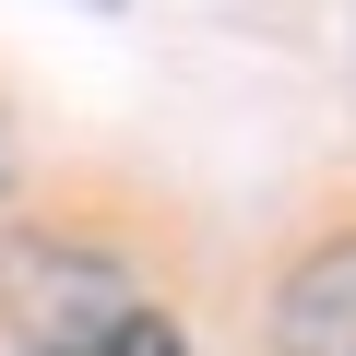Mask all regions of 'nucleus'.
<instances>
[{
  "mask_svg": "<svg viewBox=\"0 0 356 356\" xmlns=\"http://www.w3.org/2000/svg\"><path fill=\"white\" fill-rule=\"evenodd\" d=\"M131 309H143L131 273L95 261V250H60V238H13L0 250V321L24 332V356H95Z\"/></svg>",
  "mask_w": 356,
  "mask_h": 356,
  "instance_id": "nucleus-1",
  "label": "nucleus"
},
{
  "mask_svg": "<svg viewBox=\"0 0 356 356\" xmlns=\"http://www.w3.org/2000/svg\"><path fill=\"white\" fill-rule=\"evenodd\" d=\"M273 344H285V356H356V238H321V250L285 273Z\"/></svg>",
  "mask_w": 356,
  "mask_h": 356,
  "instance_id": "nucleus-2",
  "label": "nucleus"
},
{
  "mask_svg": "<svg viewBox=\"0 0 356 356\" xmlns=\"http://www.w3.org/2000/svg\"><path fill=\"white\" fill-rule=\"evenodd\" d=\"M95 356H191V344H178V321H166V309H131V321H119Z\"/></svg>",
  "mask_w": 356,
  "mask_h": 356,
  "instance_id": "nucleus-3",
  "label": "nucleus"
},
{
  "mask_svg": "<svg viewBox=\"0 0 356 356\" xmlns=\"http://www.w3.org/2000/svg\"><path fill=\"white\" fill-rule=\"evenodd\" d=\"M0 178H13V143H0Z\"/></svg>",
  "mask_w": 356,
  "mask_h": 356,
  "instance_id": "nucleus-4",
  "label": "nucleus"
},
{
  "mask_svg": "<svg viewBox=\"0 0 356 356\" xmlns=\"http://www.w3.org/2000/svg\"><path fill=\"white\" fill-rule=\"evenodd\" d=\"M95 13H119V0H95Z\"/></svg>",
  "mask_w": 356,
  "mask_h": 356,
  "instance_id": "nucleus-5",
  "label": "nucleus"
}]
</instances>
